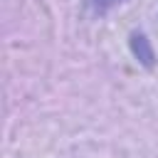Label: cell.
Segmentation results:
<instances>
[{"instance_id":"6da1fadb","label":"cell","mask_w":158,"mask_h":158,"mask_svg":"<svg viewBox=\"0 0 158 158\" xmlns=\"http://www.w3.org/2000/svg\"><path fill=\"white\" fill-rule=\"evenodd\" d=\"M96 7H111V5H116V2H121V0H91Z\"/></svg>"}]
</instances>
